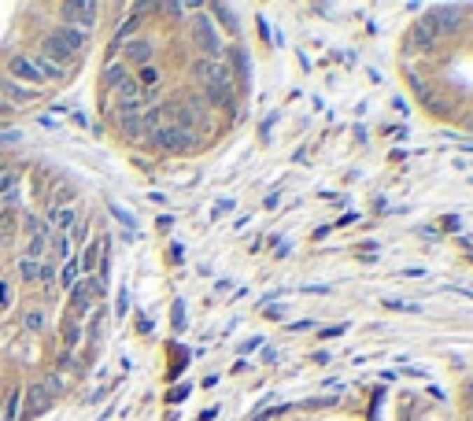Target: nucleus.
<instances>
[{
	"mask_svg": "<svg viewBox=\"0 0 473 421\" xmlns=\"http://www.w3.org/2000/svg\"><path fill=\"white\" fill-rule=\"evenodd\" d=\"M71 259V236L67 233H52L48 236V262H67Z\"/></svg>",
	"mask_w": 473,
	"mask_h": 421,
	"instance_id": "obj_12",
	"label": "nucleus"
},
{
	"mask_svg": "<svg viewBox=\"0 0 473 421\" xmlns=\"http://www.w3.org/2000/svg\"><path fill=\"white\" fill-rule=\"evenodd\" d=\"M440 229H444V233H458L463 226H458V218H444V222H440Z\"/></svg>",
	"mask_w": 473,
	"mask_h": 421,
	"instance_id": "obj_29",
	"label": "nucleus"
},
{
	"mask_svg": "<svg viewBox=\"0 0 473 421\" xmlns=\"http://www.w3.org/2000/svg\"><path fill=\"white\" fill-rule=\"evenodd\" d=\"M8 71L15 74V78H22V82H30V85H41L45 82L41 71H37V63H34V56H11Z\"/></svg>",
	"mask_w": 473,
	"mask_h": 421,
	"instance_id": "obj_10",
	"label": "nucleus"
},
{
	"mask_svg": "<svg viewBox=\"0 0 473 421\" xmlns=\"http://www.w3.org/2000/svg\"><path fill=\"white\" fill-rule=\"evenodd\" d=\"M34 63H37V71H41V78H45V82H56V78H63V74H67V67L52 63L48 56H34Z\"/></svg>",
	"mask_w": 473,
	"mask_h": 421,
	"instance_id": "obj_15",
	"label": "nucleus"
},
{
	"mask_svg": "<svg viewBox=\"0 0 473 421\" xmlns=\"http://www.w3.org/2000/svg\"><path fill=\"white\" fill-rule=\"evenodd\" d=\"M108 210H111V215H115L118 222H122V226H126V229H134V226H137V218H134V215H129V210H126L122 204H108Z\"/></svg>",
	"mask_w": 473,
	"mask_h": 421,
	"instance_id": "obj_19",
	"label": "nucleus"
},
{
	"mask_svg": "<svg viewBox=\"0 0 473 421\" xmlns=\"http://www.w3.org/2000/svg\"><path fill=\"white\" fill-rule=\"evenodd\" d=\"M392 108H396L400 115H407V100H403V97H396V100H392Z\"/></svg>",
	"mask_w": 473,
	"mask_h": 421,
	"instance_id": "obj_33",
	"label": "nucleus"
},
{
	"mask_svg": "<svg viewBox=\"0 0 473 421\" xmlns=\"http://www.w3.org/2000/svg\"><path fill=\"white\" fill-rule=\"evenodd\" d=\"M4 421H22V392L19 388L4 399Z\"/></svg>",
	"mask_w": 473,
	"mask_h": 421,
	"instance_id": "obj_16",
	"label": "nucleus"
},
{
	"mask_svg": "<svg viewBox=\"0 0 473 421\" xmlns=\"http://www.w3.org/2000/svg\"><path fill=\"white\" fill-rule=\"evenodd\" d=\"M56 281H59L63 288H74L78 281H82V266H78V259H74V255H71V259L56 270Z\"/></svg>",
	"mask_w": 473,
	"mask_h": 421,
	"instance_id": "obj_14",
	"label": "nucleus"
},
{
	"mask_svg": "<svg viewBox=\"0 0 473 421\" xmlns=\"http://www.w3.org/2000/svg\"><path fill=\"white\" fill-rule=\"evenodd\" d=\"M26 329L41 333V329H45V314H41V311H26Z\"/></svg>",
	"mask_w": 473,
	"mask_h": 421,
	"instance_id": "obj_22",
	"label": "nucleus"
},
{
	"mask_svg": "<svg viewBox=\"0 0 473 421\" xmlns=\"http://www.w3.org/2000/svg\"><path fill=\"white\" fill-rule=\"evenodd\" d=\"M381 307H385V311H411V314H418V304H407V299H385Z\"/></svg>",
	"mask_w": 473,
	"mask_h": 421,
	"instance_id": "obj_23",
	"label": "nucleus"
},
{
	"mask_svg": "<svg viewBox=\"0 0 473 421\" xmlns=\"http://www.w3.org/2000/svg\"><path fill=\"white\" fill-rule=\"evenodd\" d=\"M348 325H333V329H322V340H333V336H344Z\"/></svg>",
	"mask_w": 473,
	"mask_h": 421,
	"instance_id": "obj_27",
	"label": "nucleus"
},
{
	"mask_svg": "<svg viewBox=\"0 0 473 421\" xmlns=\"http://www.w3.org/2000/svg\"><path fill=\"white\" fill-rule=\"evenodd\" d=\"M211 11H215V15H222V26H226V30H230V34H236V19H233V11H230V8H222V4H215Z\"/></svg>",
	"mask_w": 473,
	"mask_h": 421,
	"instance_id": "obj_21",
	"label": "nucleus"
},
{
	"mask_svg": "<svg viewBox=\"0 0 473 421\" xmlns=\"http://www.w3.org/2000/svg\"><path fill=\"white\" fill-rule=\"evenodd\" d=\"M466 399H470V406H473V385L466 388Z\"/></svg>",
	"mask_w": 473,
	"mask_h": 421,
	"instance_id": "obj_34",
	"label": "nucleus"
},
{
	"mask_svg": "<svg viewBox=\"0 0 473 421\" xmlns=\"http://www.w3.org/2000/svg\"><path fill=\"white\" fill-rule=\"evenodd\" d=\"M230 207H233V200H218V204L211 207V218H222V215H226Z\"/></svg>",
	"mask_w": 473,
	"mask_h": 421,
	"instance_id": "obj_28",
	"label": "nucleus"
},
{
	"mask_svg": "<svg viewBox=\"0 0 473 421\" xmlns=\"http://www.w3.org/2000/svg\"><path fill=\"white\" fill-rule=\"evenodd\" d=\"M185 396H189V385H178V388H174V392H170V396H167V403H181Z\"/></svg>",
	"mask_w": 473,
	"mask_h": 421,
	"instance_id": "obj_26",
	"label": "nucleus"
},
{
	"mask_svg": "<svg viewBox=\"0 0 473 421\" xmlns=\"http://www.w3.org/2000/svg\"><path fill=\"white\" fill-rule=\"evenodd\" d=\"M59 15H63V26H74V30H93L97 26V15L100 8L97 4H85V0H67V4H59Z\"/></svg>",
	"mask_w": 473,
	"mask_h": 421,
	"instance_id": "obj_5",
	"label": "nucleus"
},
{
	"mask_svg": "<svg viewBox=\"0 0 473 421\" xmlns=\"http://www.w3.org/2000/svg\"><path fill=\"white\" fill-rule=\"evenodd\" d=\"M63 340H67V348H78V344H82V325H67V333H63Z\"/></svg>",
	"mask_w": 473,
	"mask_h": 421,
	"instance_id": "obj_24",
	"label": "nucleus"
},
{
	"mask_svg": "<svg viewBox=\"0 0 473 421\" xmlns=\"http://www.w3.org/2000/svg\"><path fill=\"white\" fill-rule=\"evenodd\" d=\"M104 255H108V236H104V241L85 244V252L78 255V266H82V273H89V278H93V270H100Z\"/></svg>",
	"mask_w": 473,
	"mask_h": 421,
	"instance_id": "obj_8",
	"label": "nucleus"
},
{
	"mask_svg": "<svg viewBox=\"0 0 473 421\" xmlns=\"http://www.w3.org/2000/svg\"><path fill=\"white\" fill-rule=\"evenodd\" d=\"M0 421H4V399H0Z\"/></svg>",
	"mask_w": 473,
	"mask_h": 421,
	"instance_id": "obj_35",
	"label": "nucleus"
},
{
	"mask_svg": "<svg viewBox=\"0 0 473 421\" xmlns=\"http://www.w3.org/2000/svg\"><path fill=\"white\" fill-rule=\"evenodd\" d=\"M37 281H41L45 288H48V292H52V288H56V262H41V273H37Z\"/></svg>",
	"mask_w": 473,
	"mask_h": 421,
	"instance_id": "obj_18",
	"label": "nucleus"
},
{
	"mask_svg": "<svg viewBox=\"0 0 473 421\" xmlns=\"http://www.w3.org/2000/svg\"><path fill=\"white\" fill-rule=\"evenodd\" d=\"M174 329H185V304H174Z\"/></svg>",
	"mask_w": 473,
	"mask_h": 421,
	"instance_id": "obj_25",
	"label": "nucleus"
},
{
	"mask_svg": "<svg viewBox=\"0 0 473 421\" xmlns=\"http://www.w3.org/2000/svg\"><path fill=\"white\" fill-rule=\"evenodd\" d=\"M22 418L26 414H37V411H45V406L52 403V392H48V385H30V388H26L22 392Z\"/></svg>",
	"mask_w": 473,
	"mask_h": 421,
	"instance_id": "obj_11",
	"label": "nucleus"
},
{
	"mask_svg": "<svg viewBox=\"0 0 473 421\" xmlns=\"http://www.w3.org/2000/svg\"><path fill=\"white\" fill-rule=\"evenodd\" d=\"M196 137H200V134H192V129H181V126H160L148 141H152L160 152H192V148H196Z\"/></svg>",
	"mask_w": 473,
	"mask_h": 421,
	"instance_id": "obj_3",
	"label": "nucleus"
},
{
	"mask_svg": "<svg viewBox=\"0 0 473 421\" xmlns=\"http://www.w3.org/2000/svg\"><path fill=\"white\" fill-rule=\"evenodd\" d=\"M122 52H126V59L141 71V67H148V63H152L155 48H152V41H144V37H129V41L122 45Z\"/></svg>",
	"mask_w": 473,
	"mask_h": 421,
	"instance_id": "obj_9",
	"label": "nucleus"
},
{
	"mask_svg": "<svg viewBox=\"0 0 473 421\" xmlns=\"http://www.w3.org/2000/svg\"><path fill=\"white\" fill-rule=\"evenodd\" d=\"M192 41H196V48L204 52V59H222V37H218L215 22L207 15L192 19Z\"/></svg>",
	"mask_w": 473,
	"mask_h": 421,
	"instance_id": "obj_4",
	"label": "nucleus"
},
{
	"mask_svg": "<svg viewBox=\"0 0 473 421\" xmlns=\"http://www.w3.org/2000/svg\"><path fill=\"white\" fill-rule=\"evenodd\" d=\"M259 344H262V340H259V336H252V340H248V344H241V351H244V355H248V351H255V348H259Z\"/></svg>",
	"mask_w": 473,
	"mask_h": 421,
	"instance_id": "obj_31",
	"label": "nucleus"
},
{
	"mask_svg": "<svg viewBox=\"0 0 473 421\" xmlns=\"http://www.w3.org/2000/svg\"><path fill=\"white\" fill-rule=\"evenodd\" d=\"M37 273H41V262H30V259L19 262V278L22 281H37Z\"/></svg>",
	"mask_w": 473,
	"mask_h": 421,
	"instance_id": "obj_20",
	"label": "nucleus"
},
{
	"mask_svg": "<svg viewBox=\"0 0 473 421\" xmlns=\"http://www.w3.org/2000/svg\"><path fill=\"white\" fill-rule=\"evenodd\" d=\"M359 252H362V259H374V252H377V244H362V248H359Z\"/></svg>",
	"mask_w": 473,
	"mask_h": 421,
	"instance_id": "obj_32",
	"label": "nucleus"
},
{
	"mask_svg": "<svg viewBox=\"0 0 473 421\" xmlns=\"http://www.w3.org/2000/svg\"><path fill=\"white\" fill-rule=\"evenodd\" d=\"M85 48V34L74 30V26H56L52 34H45V52L52 63H59V67H67V63L78 56V52Z\"/></svg>",
	"mask_w": 473,
	"mask_h": 421,
	"instance_id": "obj_1",
	"label": "nucleus"
},
{
	"mask_svg": "<svg viewBox=\"0 0 473 421\" xmlns=\"http://www.w3.org/2000/svg\"><path fill=\"white\" fill-rule=\"evenodd\" d=\"M440 45V37L425 26V19H414V26L407 30V48H422V52H432Z\"/></svg>",
	"mask_w": 473,
	"mask_h": 421,
	"instance_id": "obj_6",
	"label": "nucleus"
},
{
	"mask_svg": "<svg viewBox=\"0 0 473 421\" xmlns=\"http://www.w3.org/2000/svg\"><path fill=\"white\" fill-rule=\"evenodd\" d=\"M463 15H466V8L463 4H444V8H432V11H425V26L437 37H451V34H458V26H463Z\"/></svg>",
	"mask_w": 473,
	"mask_h": 421,
	"instance_id": "obj_2",
	"label": "nucleus"
},
{
	"mask_svg": "<svg viewBox=\"0 0 473 421\" xmlns=\"http://www.w3.org/2000/svg\"><path fill=\"white\" fill-rule=\"evenodd\" d=\"M126 78H134V74H129V67H126V63L108 59V67H104V89H111V93H115V89L122 85Z\"/></svg>",
	"mask_w": 473,
	"mask_h": 421,
	"instance_id": "obj_13",
	"label": "nucleus"
},
{
	"mask_svg": "<svg viewBox=\"0 0 473 421\" xmlns=\"http://www.w3.org/2000/svg\"><path fill=\"white\" fill-rule=\"evenodd\" d=\"M11 189H19V170H11L0 163V196H8Z\"/></svg>",
	"mask_w": 473,
	"mask_h": 421,
	"instance_id": "obj_17",
	"label": "nucleus"
},
{
	"mask_svg": "<svg viewBox=\"0 0 473 421\" xmlns=\"http://www.w3.org/2000/svg\"><path fill=\"white\" fill-rule=\"evenodd\" d=\"M8 233H11V215L0 218V236H8Z\"/></svg>",
	"mask_w": 473,
	"mask_h": 421,
	"instance_id": "obj_30",
	"label": "nucleus"
},
{
	"mask_svg": "<svg viewBox=\"0 0 473 421\" xmlns=\"http://www.w3.org/2000/svg\"><path fill=\"white\" fill-rule=\"evenodd\" d=\"M45 226H48L52 233H71V229L78 226V210H74V204H71V207H48Z\"/></svg>",
	"mask_w": 473,
	"mask_h": 421,
	"instance_id": "obj_7",
	"label": "nucleus"
}]
</instances>
